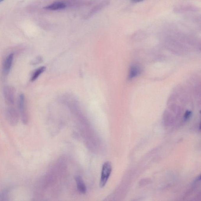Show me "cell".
<instances>
[{
  "mask_svg": "<svg viewBox=\"0 0 201 201\" xmlns=\"http://www.w3.org/2000/svg\"><path fill=\"white\" fill-rule=\"evenodd\" d=\"M112 171V164L109 161H106L103 165L100 175V186L104 187L108 181Z\"/></svg>",
  "mask_w": 201,
  "mask_h": 201,
  "instance_id": "obj_1",
  "label": "cell"
},
{
  "mask_svg": "<svg viewBox=\"0 0 201 201\" xmlns=\"http://www.w3.org/2000/svg\"><path fill=\"white\" fill-rule=\"evenodd\" d=\"M6 116L8 123L12 126H15L18 123L20 114L18 111L12 106L7 108Z\"/></svg>",
  "mask_w": 201,
  "mask_h": 201,
  "instance_id": "obj_2",
  "label": "cell"
},
{
  "mask_svg": "<svg viewBox=\"0 0 201 201\" xmlns=\"http://www.w3.org/2000/svg\"><path fill=\"white\" fill-rule=\"evenodd\" d=\"M18 108L20 111V116L22 122L24 124H26L28 121V116L27 112L25 108V98L23 94H21L20 95L18 100Z\"/></svg>",
  "mask_w": 201,
  "mask_h": 201,
  "instance_id": "obj_3",
  "label": "cell"
},
{
  "mask_svg": "<svg viewBox=\"0 0 201 201\" xmlns=\"http://www.w3.org/2000/svg\"><path fill=\"white\" fill-rule=\"evenodd\" d=\"M3 94L5 100L8 105L12 106L15 101L14 90L12 87L7 86L4 88Z\"/></svg>",
  "mask_w": 201,
  "mask_h": 201,
  "instance_id": "obj_4",
  "label": "cell"
},
{
  "mask_svg": "<svg viewBox=\"0 0 201 201\" xmlns=\"http://www.w3.org/2000/svg\"><path fill=\"white\" fill-rule=\"evenodd\" d=\"M14 54H11L7 57L3 64V72L4 74L7 75L9 73L11 69L14 59Z\"/></svg>",
  "mask_w": 201,
  "mask_h": 201,
  "instance_id": "obj_5",
  "label": "cell"
},
{
  "mask_svg": "<svg viewBox=\"0 0 201 201\" xmlns=\"http://www.w3.org/2000/svg\"><path fill=\"white\" fill-rule=\"evenodd\" d=\"M75 179L79 192L83 194H85L87 192V188L82 178L80 176H77L75 177Z\"/></svg>",
  "mask_w": 201,
  "mask_h": 201,
  "instance_id": "obj_6",
  "label": "cell"
},
{
  "mask_svg": "<svg viewBox=\"0 0 201 201\" xmlns=\"http://www.w3.org/2000/svg\"><path fill=\"white\" fill-rule=\"evenodd\" d=\"M66 7V5L63 2L57 1L54 2L45 7V9L50 10H56L63 9Z\"/></svg>",
  "mask_w": 201,
  "mask_h": 201,
  "instance_id": "obj_7",
  "label": "cell"
},
{
  "mask_svg": "<svg viewBox=\"0 0 201 201\" xmlns=\"http://www.w3.org/2000/svg\"><path fill=\"white\" fill-rule=\"evenodd\" d=\"M45 69H46L45 67H42L36 70L32 74V76L31 77V81L32 82L35 81L40 75H41L45 71Z\"/></svg>",
  "mask_w": 201,
  "mask_h": 201,
  "instance_id": "obj_8",
  "label": "cell"
},
{
  "mask_svg": "<svg viewBox=\"0 0 201 201\" xmlns=\"http://www.w3.org/2000/svg\"><path fill=\"white\" fill-rule=\"evenodd\" d=\"M140 70L137 67L133 66L130 69L129 73V78L132 79L137 76L139 74Z\"/></svg>",
  "mask_w": 201,
  "mask_h": 201,
  "instance_id": "obj_9",
  "label": "cell"
},
{
  "mask_svg": "<svg viewBox=\"0 0 201 201\" xmlns=\"http://www.w3.org/2000/svg\"><path fill=\"white\" fill-rule=\"evenodd\" d=\"M8 191L7 190L3 191V192L0 193V201L8 200L9 195Z\"/></svg>",
  "mask_w": 201,
  "mask_h": 201,
  "instance_id": "obj_10",
  "label": "cell"
},
{
  "mask_svg": "<svg viewBox=\"0 0 201 201\" xmlns=\"http://www.w3.org/2000/svg\"><path fill=\"white\" fill-rule=\"evenodd\" d=\"M191 112L190 111H186L184 116V120L185 121L187 120L191 117Z\"/></svg>",
  "mask_w": 201,
  "mask_h": 201,
  "instance_id": "obj_11",
  "label": "cell"
},
{
  "mask_svg": "<svg viewBox=\"0 0 201 201\" xmlns=\"http://www.w3.org/2000/svg\"><path fill=\"white\" fill-rule=\"evenodd\" d=\"M41 59H42L40 58V57H38V58H36L35 60L32 61V64H35L40 63L42 61Z\"/></svg>",
  "mask_w": 201,
  "mask_h": 201,
  "instance_id": "obj_12",
  "label": "cell"
},
{
  "mask_svg": "<svg viewBox=\"0 0 201 201\" xmlns=\"http://www.w3.org/2000/svg\"><path fill=\"white\" fill-rule=\"evenodd\" d=\"M143 0H131L132 2H142Z\"/></svg>",
  "mask_w": 201,
  "mask_h": 201,
  "instance_id": "obj_13",
  "label": "cell"
},
{
  "mask_svg": "<svg viewBox=\"0 0 201 201\" xmlns=\"http://www.w3.org/2000/svg\"><path fill=\"white\" fill-rule=\"evenodd\" d=\"M4 1V0H0V3H1V2H2V1Z\"/></svg>",
  "mask_w": 201,
  "mask_h": 201,
  "instance_id": "obj_14",
  "label": "cell"
}]
</instances>
